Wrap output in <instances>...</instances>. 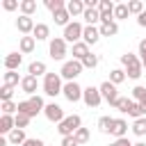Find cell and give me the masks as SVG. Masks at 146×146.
Wrapping results in <instances>:
<instances>
[{
	"label": "cell",
	"mask_w": 146,
	"mask_h": 146,
	"mask_svg": "<svg viewBox=\"0 0 146 146\" xmlns=\"http://www.w3.org/2000/svg\"><path fill=\"white\" fill-rule=\"evenodd\" d=\"M121 64L125 66V75H128L130 80H139V78H141L144 66H141V59H139L137 55H132V52H123V55H121Z\"/></svg>",
	"instance_id": "obj_1"
},
{
	"label": "cell",
	"mask_w": 146,
	"mask_h": 146,
	"mask_svg": "<svg viewBox=\"0 0 146 146\" xmlns=\"http://www.w3.org/2000/svg\"><path fill=\"white\" fill-rule=\"evenodd\" d=\"M64 91V82H62V75L59 73H46L43 75V94L55 98Z\"/></svg>",
	"instance_id": "obj_2"
},
{
	"label": "cell",
	"mask_w": 146,
	"mask_h": 146,
	"mask_svg": "<svg viewBox=\"0 0 146 146\" xmlns=\"http://www.w3.org/2000/svg\"><path fill=\"white\" fill-rule=\"evenodd\" d=\"M80 128H82V119H80L78 114H68L62 123H57V132H59L62 137H73Z\"/></svg>",
	"instance_id": "obj_3"
},
{
	"label": "cell",
	"mask_w": 146,
	"mask_h": 146,
	"mask_svg": "<svg viewBox=\"0 0 146 146\" xmlns=\"http://www.w3.org/2000/svg\"><path fill=\"white\" fill-rule=\"evenodd\" d=\"M82 71H84L82 62H78V59H68V62L62 64L59 75H62V80H66V82H75V78H78Z\"/></svg>",
	"instance_id": "obj_4"
},
{
	"label": "cell",
	"mask_w": 146,
	"mask_h": 146,
	"mask_svg": "<svg viewBox=\"0 0 146 146\" xmlns=\"http://www.w3.org/2000/svg\"><path fill=\"white\" fill-rule=\"evenodd\" d=\"M48 52H50V57H52L55 62H62V59L68 55V43L64 41V36H55V39H50V43H48Z\"/></svg>",
	"instance_id": "obj_5"
},
{
	"label": "cell",
	"mask_w": 146,
	"mask_h": 146,
	"mask_svg": "<svg viewBox=\"0 0 146 146\" xmlns=\"http://www.w3.org/2000/svg\"><path fill=\"white\" fill-rule=\"evenodd\" d=\"M82 32H84V25L82 23H78V21H71L66 27H64V41L66 43H78V41H82Z\"/></svg>",
	"instance_id": "obj_6"
},
{
	"label": "cell",
	"mask_w": 146,
	"mask_h": 146,
	"mask_svg": "<svg viewBox=\"0 0 146 146\" xmlns=\"http://www.w3.org/2000/svg\"><path fill=\"white\" fill-rule=\"evenodd\" d=\"M82 94H84V89H82L78 82H64V91H62V96H64L68 103H78V100H82Z\"/></svg>",
	"instance_id": "obj_7"
},
{
	"label": "cell",
	"mask_w": 146,
	"mask_h": 146,
	"mask_svg": "<svg viewBox=\"0 0 146 146\" xmlns=\"http://www.w3.org/2000/svg\"><path fill=\"white\" fill-rule=\"evenodd\" d=\"M82 103L87 107H98L103 103V96H100V89L98 87H84V94H82Z\"/></svg>",
	"instance_id": "obj_8"
},
{
	"label": "cell",
	"mask_w": 146,
	"mask_h": 146,
	"mask_svg": "<svg viewBox=\"0 0 146 146\" xmlns=\"http://www.w3.org/2000/svg\"><path fill=\"white\" fill-rule=\"evenodd\" d=\"M98 89H100V96H103V100H107L112 107H114V105H116V100L121 98V96L116 94V84H112L110 80H105V82H103Z\"/></svg>",
	"instance_id": "obj_9"
},
{
	"label": "cell",
	"mask_w": 146,
	"mask_h": 146,
	"mask_svg": "<svg viewBox=\"0 0 146 146\" xmlns=\"http://www.w3.org/2000/svg\"><path fill=\"white\" fill-rule=\"evenodd\" d=\"M34 25H36V23L32 21V16H23V14H21V16L16 18V30H18L23 36H32Z\"/></svg>",
	"instance_id": "obj_10"
},
{
	"label": "cell",
	"mask_w": 146,
	"mask_h": 146,
	"mask_svg": "<svg viewBox=\"0 0 146 146\" xmlns=\"http://www.w3.org/2000/svg\"><path fill=\"white\" fill-rule=\"evenodd\" d=\"M43 114H46V119L52 121V123H62V121L66 119V116H64V110H62L57 103H48L46 110H43Z\"/></svg>",
	"instance_id": "obj_11"
},
{
	"label": "cell",
	"mask_w": 146,
	"mask_h": 146,
	"mask_svg": "<svg viewBox=\"0 0 146 146\" xmlns=\"http://www.w3.org/2000/svg\"><path fill=\"white\" fill-rule=\"evenodd\" d=\"M36 89H39V80L34 75H23L21 80V91L27 94V96H36Z\"/></svg>",
	"instance_id": "obj_12"
},
{
	"label": "cell",
	"mask_w": 146,
	"mask_h": 146,
	"mask_svg": "<svg viewBox=\"0 0 146 146\" xmlns=\"http://www.w3.org/2000/svg\"><path fill=\"white\" fill-rule=\"evenodd\" d=\"M98 39H100V30H98L96 25H84L82 41H84L87 46H94V43H98Z\"/></svg>",
	"instance_id": "obj_13"
},
{
	"label": "cell",
	"mask_w": 146,
	"mask_h": 146,
	"mask_svg": "<svg viewBox=\"0 0 146 146\" xmlns=\"http://www.w3.org/2000/svg\"><path fill=\"white\" fill-rule=\"evenodd\" d=\"M34 48H36L34 36H21V41H18V52L21 55H30V52H34Z\"/></svg>",
	"instance_id": "obj_14"
},
{
	"label": "cell",
	"mask_w": 146,
	"mask_h": 146,
	"mask_svg": "<svg viewBox=\"0 0 146 146\" xmlns=\"http://www.w3.org/2000/svg\"><path fill=\"white\" fill-rule=\"evenodd\" d=\"M23 64V55L21 52H9L5 57V68L7 71H18V66Z\"/></svg>",
	"instance_id": "obj_15"
},
{
	"label": "cell",
	"mask_w": 146,
	"mask_h": 146,
	"mask_svg": "<svg viewBox=\"0 0 146 146\" xmlns=\"http://www.w3.org/2000/svg\"><path fill=\"white\" fill-rule=\"evenodd\" d=\"M112 135L116 139H123L128 135V121L125 119H114V125H112Z\"/></svg>",
	"instance_id": "obj_16"
},
{
	"label": "cell",
	"mask_w": 146,
	"mask_h": 146,
	"mask_svg": "<svg viewBox=\"0 0 146 146\" xmlns=\"http://www.w3.org/2000/svg\"><path fill=\"white\" fill-rule=\"evenodd\" d=\"M46 73H48V66H46V62H41V59L32 62V64L27 66V75H34V78H39V75H46Z\"/></svg>",
	"instance_id": "obj_17"
},
{
	"label": "cell",
	"mask_w": 146,
	"mask_h": 146,
	"mask_svg": "<svg viewBox=\"0 0 146 146\" xmlns=\"http://www.w3.org/2000/svg\"><path fill=\"white\" fill-rule=\"evenodd\" d=\"M89 52H91V50H89V46H87L84 41H78V43H73V59L82 62V59H84Z\"/></svg>",
	"instance_id": "obj_18"
},
{
	"label": "cell",
	"mask_w": 146,
	"mask_h": 146,
	"mask_svg": "<svg viewBox=\"0 0 146 146\" xmlns=\"http://www.w3.org/2000/svg\"><path fill=\"white\" fill-rule=\"evenodd\" d=\"M14 128H16L14 116H11V114H2V116H0V132H2V135H9Z\"/></svg>",
	"instance_id": "obj_19"
},
{
	"label": "cell",
	"mask_w": 146,
	"mask_h": 146,
	"mask_svg": "<svg viewBox=\"0 0 146 146\" xmlns=\"http://www.w3.org/2000/svg\"><path fill=\"white\" fill-rule=\"evenodd\" d=\"M7 139H9V144H14V146H23L25 144V130H21V128H14L9 135H7Z\"/></svg>",
	"instance_id": "obj_20"
},
{
	"label": "cell",
	"mask_w": 146,
	"mask_h": 146,
	"mask_svg": "<svg viewBox=\"0 0 146 146\" xmlns=\"http://www.w3.org/2000/svg\"><path fill=\"white\" fill-rule=\"evenodd\" d=\"M66 11L71 16H82L84 14V2L82 0H68L66 2Z\"/></svg>",
	"instance_id": "obj_21"
},
{
	"label": "cell",
	"mask_w": 146,
	"mask_h": 146,
	"mask_svg": "<svg viewBox=\"0 0 146 146\" xmlns=\"http://www.w3.org/2000/svg\"><path fill=\"white\" fill-rule=\"evenodd\" d=\"M100 36H116L119 34V23L112 21V23H100Z\"/></svg>",
	"instance_id": "obj_22"
},
{
	"label": "cell",
	"mask_w": 146,
	"mask_h": 146,
	"mask_svg": "<svg viewBox=\"0 0 146 146\" xmlns=\"http://www.w3.org/2000/svg\"><path fill=\"white\" fill-rule=\"evenodd\" d=\"M32 36H34L36 41H46V39L50 36V27H48L46 23H36V25H34V32H32Z\"/></svg>",
	"instance_id": "obj_23"
},
{
	"label": "cell",
	"mask_w": 146,
	"mask_h": 146,
	"mask_svg": "<svg viewBox=\"0 0 146 146\" xmlns=\"http://www.w3.org/2000/svg\"><path fill=\"white\" fill-rule=\"evenodd\" d=\"M82 18H84L87 25H96V23H100V11L98 9H84Z\"/></svg>",
	"instance_id": "obj_24"
},
{
	"label": "cell",
	"mask_w": 146,
	"mask_h": 146,
	"mask_svg": "<svg viewBox=\"0 0 146 146\" xmlns=\"http://www.w3.org/2000/svg\"><path fill=\"white\" fill-rule=\"evenodd\" d=\"M52 18H55V25H64V27H66V25L71 23V14H68L66 9L55 11V14H52Z\"/></svg>",
	"instance_id": "obj_25"
},
{
	"label": "cell",
	"mask_w": 146,
	"mask_h": 146,
	"mask_svg": "<svg viewBox=\"0 0 146 146\" xmlns=\"http://www.w3.org/2000/svg\"><path fill=\"white\" fill-rule=\"evenodd\" d=\"M112 125H114V119H112V116H100V119H98V130H100V132H105V135L110 132V135H112Z\"/></svg>",
	"instance_id": "obj_26"
},
{
	"label": "cell",
	"mask_w": 146,
	"mask_h": 146,
	"mask_svg": "<svg viewBox=\"0 0 146 146\" xmlns=\"http://www.w3.org/2000/svg\"><path fill=\"white\" fill-rule=\"evenodd\" d=\"M125 5H128V11H130V14H135V16H141V14L146 11L141 0H130V2H125Z\"/></svg>",
	"instance_id": "obj_27"
},
{
	"label": "cell",
	"mask_w": 146,
	"mask_h": 146,
	"mask_svg": "<svg viewBox=\"0 0 146 146\" xmlns=\"http://www.w3.org/2000/svg\"><path fill=\"white\" fill-rule=\"evenodd\" d=\"M36 11V2L34 0H21V14L23 16H32Z\"/></svg>",
	"instance_id": "obj_28"
},
{
	"label": "cell",
	"mask_w": 146,
	"mask_h": 146,
	"mask_svg": "<svg viewBox=\"0 0 146 146\" xmlns=\"http://www.w3.org/2000/svg\"><path fill=\"white\" fill-rule=\"evenodd\" d=\"M125 78H128V75H125L123 68H112V71H110V82H112V84H121Z\"/></svg>",
	"instance_id": "obj_29"
},
{
	"label": "cell",
	"mask_w": 146,
	"mask_h": 146,
	"mask_svg": "<svg viewBox=\"0 0 146 146\" xmlns=\"http://www.w3.org/2000/svg\"><path fill=\"white\" fill-rule=\"evenodd\" d=\"M21 80H23V78H21L16 71H7V73H5V84H7V87H18Z\"/></svg>",
	"instance_id": "obj_30"
},
{
	"label": "cell",
	"mask_w": 146,
	"mask_h": 146,
	"mask_svg": "<svg viewBox=\"0 0 146 146\" xmlns=\"http://www.w3.org/2000/svg\"><path fill=\"white\" fill-rule=\"evenodd\" d=\"M121 114H128V110L132 107V98H128V96H121L119 100H116V105H114Z\"/></svg>",
	"instance_id": "obj_31"
},
{
	"label": "cell",
	"mask_w": 146,
	"mask_h": 146,
	"mask_svg": "<svg viewBox=\"0 0 146 146\" xmlns=\"http://www.w3.org/2000/svg\"><path fill=\"white\" fill-rule=\"evenodd\" d=\"M132 132H135L137 137H144V135H146V116H141V119H137V121L132 123Z\"/></svg>",
	"instance_id": "obj_32"
},
{
	"label": "cell",
	"mask_w": 146,
	"mask_h": 146,
	"mask_svg": "<svg viewBox=\"0 0 146 146\" xmlns=\"http://www.w3.org/2000/svg\"><path fill=\"white\" fill-rule=\"evenodd\" d=\"M43 5H46V9H50L52 14L59 11V9H66V2H64V0H46Z\"/></svg>",
	"instance_id": "obj_33"
},
{
	"label": "cell",
	"mask_w": 146,
	"mask_h": 146,
	"mask_svg": "<svg viewBox=\"0 0 146 146\" xmlns=\"http://www.w3.org/2000/svg\"><path fill=\"white\" fill-rule=\"evenodd\" d=\"M128 14H130V11H128V5L121 2V5L114 7V21H123V18H128Z\"/></svg>",
	"instance_id": "obj_34"
},
{
	"label": "cell",
	"mask_w": 146,
	"mask_h": 146,
	"mask_svg": "<svg viewBox=\"0 0 146 146\" xmlns=\"http://www.w3.org/2000/svg\"><path fill=\"white\" fill-rule=\"evenodd\" d=\"M2 114H11V116H16L18 114V103H14V100H7V103H2Z\"/></svg>",
	"instance_id": "obj_35"
},
{
	"label": "cell",
	"mask_w": 146,
	"mask_h": 146,
	"mask_svg": "<svg viewBox=\"0 0 146 146\" xmlns=\"http://www.w3.org/2000/svg\"><path fill=\"white\" fill-rule=\"evenodd\" d=\"M14 121H16V128H21V130H25L27 125H30V121H32V116H27V114H16L14 116Z\"/></svg>",
	"instance_id": "obj_36"
},
{
	"label": "cell",
	"mask_w": 146,
	"mask_h": 146,
	"mask_svg": "<svg viewBox=\"0 0 146 146\" xmlns=\"http://www.w3.org/2000/svg\"><path fill=\"white\" fill-rule=\"evenodd\" d=\"M73 137H75L78 146H82V144H87V141H89V137H91V135H89V128H80V130H78Z\"/></svg>",
	"instance_id": "obj_37"
},
{
	"label": "cell",
	"mask_w": 146,
	"mask_h": 146,
	"mask_svg": "<svg viewBox=\"0 0 146 146\" xmlns=\"http://www.w3.org/2000/svg\"><path fill=\"white\" fill-rule=\"evenodd\" d=\"M82 66H84V68H96V66H98V55L89 52V55L82 59Z\"/></svg>",
	"instance_id": "obj_38"
},
{
	"label": "cell",
	"mask_w": 146,
	"mask_h": 146,
	"mask_svg": "<svg viewBox=\"0 0 146 146\" xmlns=\"http://www.w3.org/2000/svg\"><path fill=\"white\" fill-rule=\"evenodd\" d=\"M144 98H146V87L137 84V87L132 89V100H135V103H141Z\"/></svg>",
	"instance_id": "obj_39"
},
{
	"label": "cell",
	"mask_w": 146,
	"mask_h": 146,
	"mask_svg": "<svg viewBox=\"0 0 146 146\" xmlns=\"http://www.w3.org/2000/svg\"><path fill=\"white\" fill-rule=\"evenodd\" d=\"M128 116H132V119H135V121H137V119H141V116H144V112H141V105H139V103H135V100H132V107H130V110H128Z\"/></svg>",
	"instance_id": "obj_40"
},
{
	"label": "cell",
	"mask_w": 146,
	"mask_h": 146,
	"mask_svg": "<svg viewBox=\"0 0 146 146\" xmlns=\"http://www.w3.org/2000/svg\"><path fill=\"white\" fill-rule=\"evenodd\" d=\"M11 96H14V87L2 84V89H0V100H2V103H7V100H11Z\"/></svg>",
	"instance_id": "obj_41"
},
{
	"label": "cell",
	"mask_w": 146,
	"mask_h": 146,
	"mask_svg": "<svg viewBox=\"0 0 146 146\" xmlns=\"http://www.w3.org/2000/svg\"><path fill=\"white\" fill-rule=\"evenodd\" d=\"M114 7H116V5H114L112 0H100V2H98V11H100V14H105V11H114Z\"/></svg>",
	"instance_id": "obj_42"
},
{
	"label": "cell",
	"mask_w": 146,
	"mask_h": 146,
	"mask_svg": "<svg viewBox=\"0 0 146 146\" xmlns=\"http://www.w3.org/2000/svg\"><path fill=\"white\" fill-rule=\"evenodd\" d=\"M2 7H5V11H14V9H21V2L18 0H2Z\"/></svg>",
	"instance_id": "obj_43"
},
{
	"label": "cell",
	"mask_w": 146,
	"mask_h": 146,
	"mask_svg": "<svg viewBox=\"0 0 146 146\" xmlns=\"http://www.w3.org/2000/svg\"><path fill=\"white\" fill-rule=\"evenodd\" d=\"M23 146H46V144H43V141H41V139H36V137H27V139H25V144H23Z\"/></svg>",
	"instance_id": "obj_44"
},
{
	"label": "cell",
	"mask_w": 146,
	"mask_h": 146,
	"mask_svg": "<svg viewBox=\"0 0 146 146\" xmlns=\"http://www.w3.org/2000/svg\"><path fill=\"white\" fill-rule=\"evenodd\" d=\"M62 146H78L75 137H62Z\"/></svg>",
	"instance_id": "obj_45"
},
{
	"label": "cell",
	"mask_w": 146,
	"mask_h": 146,
	"mask_svg": "<svg viewBox=\"0 0 146 146\" xmlns=\"http://www.w3.org/2000/svg\"><path fill=\"white\" fill-rule=\"evenodd\" d=\"M114 146H132V144H130V139H128V137H123V139H116V141H114Z\"/></svg>",
	"instance_id": "obj_46"
},
{
	"label": "cell",
	"mask_w": 146,
	"mask_h": 146,
	"mask_svg": "<svg viewBox=\"0 0 146 146\" xmlns=\"http://www.w3.org/2000/svg\"><path fill=\"white\" fill-rule=\"evenodd\" d=\"M137 25H139V27H146V11H144L141 16H137Z\"/></svg>",
	"instance_id": "obj_47"
},
{
	"label": "cell",
	"mask_w": 146,
	"mask_h": 146,
	"mask_svg": "<svg viewBox=\"0 0 146 146\" xmlns=\"http://www.w3.org/2000/svg\"><path fill=\"white\" fill-rule=\"evenodd\" d=\"M139 55H146V39L139 41Z\"/></svg>",
	"instance_id": "obj_48"
},
{
	"label": "cell",
	"mask_w": 146,
	"mask_h": 146,
	"mask_svg": "<svg viewBox=\"0 0 146 146\" xmlns=\"http://www.w3.org/2000/svg\"><path fill=\"white\" fill-rule=\"evenodd\" d=\"M139 105H141V112H144V116H146V98H144V100H141Z\"/></svg>",
	"instance_id": "obj_49"
},
{
	"label": "cell",
	"mask_w": 146,
	"mask_h": 146,
	"mask_svg": "<svg viewBox=\"0 0 146 146\" xmlns=\"http://www.w3.org/2000/svg\"><path fill=\"white\" fill-rule=\"evenodd\" d=\"M7 144H9V139H7V137H2V139H0V146H7Z\"/></svg>",
	"instance_id": "obj_50"
},
{
	"label": "cell",
	"mask_w": 146,
	"mask_h": 146,
	"mask_svg": "<svg viewBox=\"0 0 146 146\" xmlns=\"http://www.w3.org/2000/svg\"><path fill=\"white\" fill-rule=\"evenodd\" d=\"M139 59H141V66H144V68H146V55H141V57H139Z\"/></svg>",
	"instance_id": "obj_51"
},
{
	"label": "cell",
	"mask_w": 146,
	"mask_h": 146,
	"mask_svg": "<svg viewBox=\"0 0 146 146\" xmlns=\"http://www.w3.org/2000/svg\"><path fill=\"white\" fill-rule=\"evenodd\" d=\"M132 146H146V141H137V144H132Z\"/></svg>",
	"instance_id": "obj_52"
},
{
	"label": "cell",
	"mask_w": 146,
	"mask_h": 146,
	"mask_svg": "<svg viewBox=\"0 0 146 146\" xmlns=\"http://www.w3.org/2000/svg\"><path fill=\"white\" fill-rule=\"evenodd\" d=\"M110 146H114V144H110Z\"/></svg>",
	"instance_id": "obj_53"
}]
</instances>
